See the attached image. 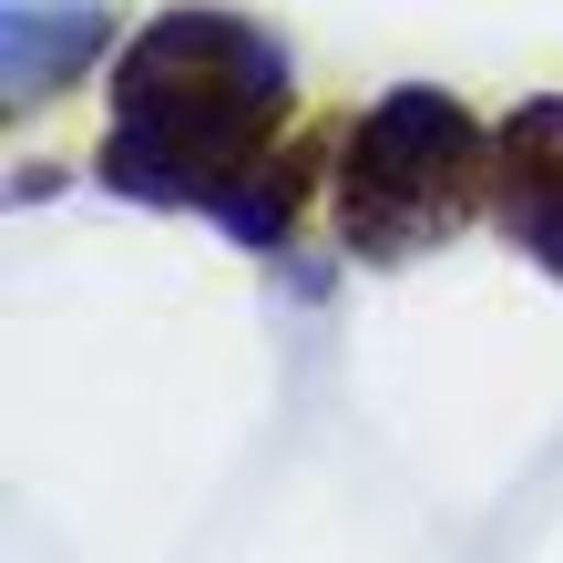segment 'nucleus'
<instances>
[{
    "mask_svg": "<svg viewBox=\"0 0 563 563\" xmlns=\"http://www.w3.org/2000/svg\"><path fill=\"white\" fill-rule=\"evenodd\" d=\"M92 42H103V21H92V11H31V0H21V11H11V82L21 92L52 82L62 62H82Z\"/></svg>",
    "mask_w": 563,
    "mask_h": 563,
    "instance_id": "1",
    "label": "nucleus"
}]
</instances>
